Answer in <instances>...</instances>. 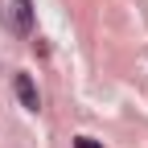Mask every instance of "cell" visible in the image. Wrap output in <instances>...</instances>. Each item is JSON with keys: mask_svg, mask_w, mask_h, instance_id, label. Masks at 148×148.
<instances>
[{"mask_svg": "<svg viewBox=\"0 0 148 148\" xmlns=\"http://www.w3.org/2000/svg\"><path fill=\"white\" fill-rule=\"evenodd\" d=\"M8 25L16 37L33 33V0H8Z\"/></svg>", "mask_w": 148, "mask_h": 148, "instance_id": "6da1fadb", "label": "cell"}, {"mask_svg": "<svg viewBox=\"0 0 148 148\" xmlns=\"http://www.w3.org/2000/svg\"><path fill=\"white\" fill-rule=\"evenodd\" d=\"M12 90H16V99H21V107H25V111H37V107H41L37 82L29 78V74H16V78H12Z\"/></svg>", "mask_w": 148, "mask_h": 148, "instance_id": "7a4b0ae2", "label": "cell"}, {"mask_svg": "<svg viewBox=\"0 0 148 148\" xmlns=\"http://www.w3.org/2000/svg\"><path fill=\"white\" fill-rule=\"evenodd\" d=\"M74 148H103L99 140H90V136H78V140H74Z\"/></svg>", "mask_w": 148, "mask_h": 148, "instance_id": "3957f363", "label": "cell"}]
</instances>
